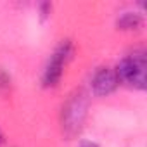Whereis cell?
<instances>
[{"instance_id": "cell-3", "label": "cell", "mask_w": 147, "mask_h": 147, "mask_svg": "<svg viewBox=\"0 0 147 147\" xmlns=\"http://www.w3.org/2000/svg\"><path fill=\"white\" fill-rule=\"evenodd\" d=\"M88 100L83 92L71 95L66 106L62 107V128L67 135H75L82 130L87 118Z\"/></svg>"}, {"instance_id": "cell-7", "label": "cell", "mask_w": 147, "mask_h": 147, "mask_svg": "<svg viewBox=\"0 0 147 147\" xmlns=\"http://www.w3.org/2000/svg\"><path fill=\"white\" fill-rule=\"evenodd\" d=\"M83 147H97V145H94V144H87V145H83Z\"/></svg>"}, {"instance_id": "cell-5", "label": "cell", "mask_w": 147, "mask_h": 147, "mask_svg": "<svg viewBox=\"0 0 147 147\" xmlns=\"http://www.w3.org/2000/svg\"><path fill=\"white\" fill-rule=\"evenodd\" d=\"M142 23H144L142 18L135 12H126L118 19V26L121 30H137V28L142 26Z\"/></svg>"}, {"instance_id": "cell-2", "label": "cell", "mask_w": 147, "mask_h": 147, "mask_svg": "<svg viewBox=\"0 0 147 147\" xmlns=\"http://www.w3.org/2000/svg\"><path fill=\"white\" fill-rule=\"evenodd\" d=\"M73 57V43L69 40H64L57 45V49L54 50V54L49 59V64L43 71V76H42V83L47 88L57 87L61 78H62V73L66 64L69 62V59Z\"/></svg>"}, {"instance_id": "cell-6", "label": "cell", "mask_w": 147, "mask_h": 147, "mask_svg": "<svg viewBox=\"0 0 147 147\" xmlns=\"http://www.w3.org/2000/svg\"><path fill=\"white\" fill-rule=\"evenodd\" d=\"M2 144H4V133L0 131V145H2Z\"/></svg>"}, {"instance_id": "cell-4", "label": "cell", "mask_w": 147, "mask_h": 147, "mask_svg": "<svg viewBox=\"0 0 147 147\" xmlns=\"http://www.w3.org/2000/svg\"><path fill=\"white\" fill-rule=\"evenodd\" d=\"M119 85V80L116 76V71L111 67H99L94 73L92 78V90L95 95L102 97V95H109L113 94Z\"/></svg>"}, {"instance_id": "cell-1", "label": "cell", "mask_w": 147, "mask_h": 147, "mask_svg": "<svg viewBox=\"0 0 147 147\" xmlns=\"http://www.w3.org/2000/svg\"><path fill=\"white\" fill-rule=\"evenodd\" d=\"M116 76L119 83H125L137 90H145L147 87V59L144 52H133L123 57L118 64Z\"/></svg>"}]
</instances>
